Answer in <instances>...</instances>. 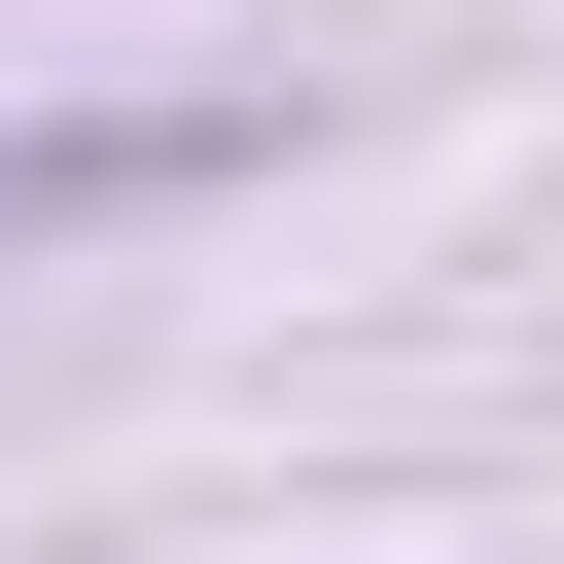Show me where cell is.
Listing matches in <instances>:
<instances>
[{
    "label": "cell",
    "instance_id": "obj_1",
    "mask_svg": "<svg viewBox=\"0 0 564 564\" xmlns=\"http://www.w3.org/2000/svg\"><path fill=\"white\" fill-rule=\"evenodd\" d=\"M141 176H212V106H106V141H0V212H141Z\"/></svg>",
    "mask_w": 564,
    "mask_h": 564
}]
</instances>
